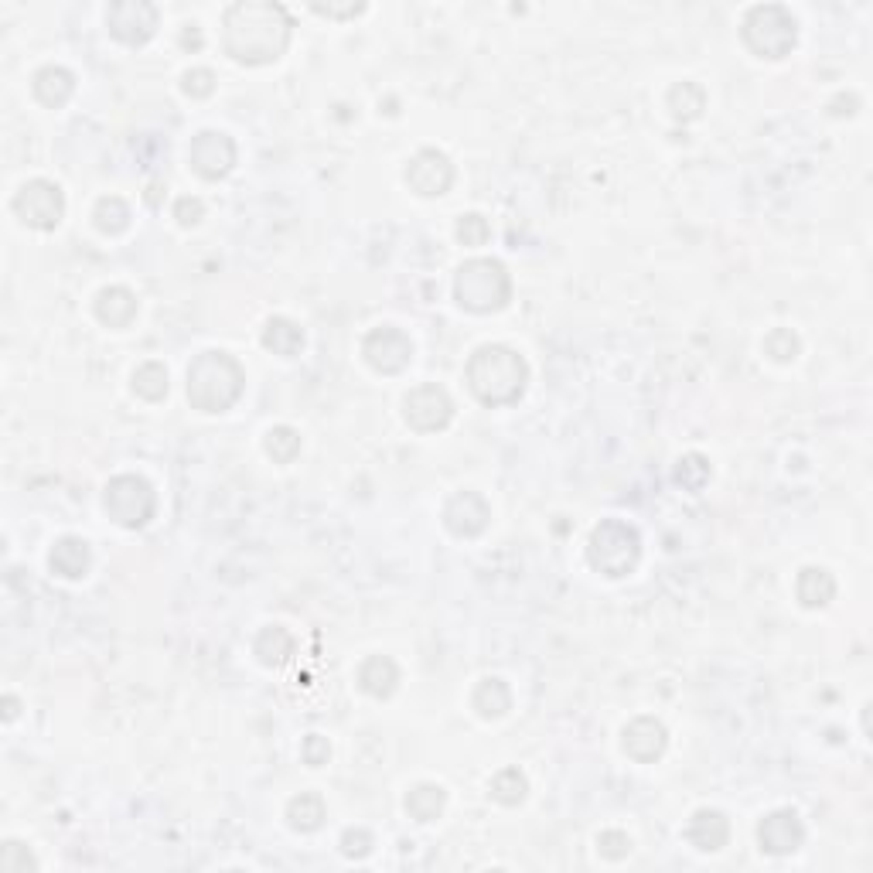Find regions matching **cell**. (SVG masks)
I'll use <instances>...</instances> for the list:
<instances>
[{
	"mask_svg": "<svg viewBox=\"0 0 873 873\" xmlns=\"http://www.w3.org/2000/svg\"><path fill=\"white\" fill-rule=\"evenodd\" d=\"M290 41V18L280 4H232L226 11V48L236 62L260 65Z\"/></svg>",
	"mask_w": 873,
	"mask_h": 873,
	"instance_id": "1",
	"label": "cell"
},
{
	"mask_svg": "<svg viewBox=\"0 0 873 873\" xmlns=\"http://www.w3.org/2000/svg\"><path fill=\"white\" fill-rule=\"evenodd\" d=\"M529 369L512 348L505 345H485L471 355L468 362V386L481 403L488 406H509L526 393Z\"/></svg>",
	"mask_w": 873,
	"mask_h": 873,
	"instance_id": "2",
	"label": "cell"
},
{
	"mask_svg": "<svg viewBox=\"0 0 873 873\" xmlns=\"http://www.w3.org/2000/svg\"><path fill=\"white\" fill-rule=\"evenodd\" d=\"M243 369L226 352H202L188 369V399L205 413H222L243 396Z\"/></svg>",
	"mask_w": 873,
	"mask_h": 873,
	"instance_id": "3",
	"label": "cell"
},
{
	"mask_svg": "<svg viewBox=\"0 0 873 873\" xmlns=\"http://www.w3.org/2000/svg\"><path fill=\"white\" fill-rule=\"evenodd\" d=\"M454 294L461 307H468L475 314H488L505 307L512 294V280L498 260H468L457 270Z\"/></svg>",
	"mask_w": 873,
	"mask_h": 873,
	"instance_id": "4",
	"label": "cell"
},
{
	"mask_svg": "<svg viewBox=\"0 0 873 873\" xmlns=\"http://www.w3.org/2000/svg\"><path fill=\"white\" fill-rule=\"evenodd\" d=\"M638 553H642V539H638L635 526L621 519H608L594 529L587 546L590 567L601 570L604 577H625V573L635 570Z\"/></svg>",
	"mask_w": 873,
	"mask_h": 873,
	"instance_id": "5",
	"label": "cell"
},
{
	"mask_svg": "<svg viewBox=\"0 0 873 873\" xmlns=\"http://www.w3.org/2000/svg\"><path fill=\"white\" fill-rule=\"evenodd\" d=\"M744 41L761 58H785L795 45V18L781 4L754 7L744 18Z\"/></svg>",
	"mask_w": 873,
	"mask_h": 873,
	"instance_id": "6",
	"label": "cell"
},
{
	"mask_svg": "<svg viewBox=\"0 0 873 873\" xmlns=\"http://www.w3.org/2000/svg\"><path fill=\"white\" fill-rule=\"evenodd\" d=\"M154 505H157L154 488L137 475H120L106 488V512L113 515V522H120L127 529L144 526L154 515Z\"/></svg>",
	"mask_w": 873,
	"mask_h": 873,
	"instance_id": "7",
	"label": "cell"
},
{
	"mask_svg": "<svg viewBox=\"0 0 873 873\" xmlns=\"http://www.w3.org/2000/svg\"><path fill=\"white\" fill-rule=\"evenodd\" d=\"M14 212L21 215V222H28V226L35 229H55L65 212V198L62 191H58V185L38 178V181H28V185L14 195Z\"/></svg>",
	"mask_w": 873,
	"mask_h": 873,
	"instance_id": "8",
	"label": "cell"
},
{
	"mask_svg": "<svg viewBox=\"0 0 873 873\" xmlns=\"http://www.w3.org/2000/svg\"><path fill=\"white\" fill-rule=\"evenodd\" d=\"M454 417V403L451 396L440 386H417L410 396H406V423L420 434H430V430H444Z\"/></svg>",
	"mask_w": 873,
	"mask_h": 873,
	"instance_id": "9",
	"label": "cell"
},
{
	"mask_svg": "<svg viewBox=\"0 0 873 873\" xmlns=\"http://www.w3.org/2000/svg\"><path fill=\"white\" fill-rule=\"evenodd\" d=\"M365 359H369V365L376 372H386V376H393V372H403L406 365H410L413 359V342L403 335L399 328H376L369 331V338H365L362 345Z\"/></svg>",
	"mask_w": 873,
	"mask_h": 873,
	"instance_id": "10",
	"label": "cell"
},
{
	"mask_svg": "<svg viewBox=\"0 0 873 873\" xmlns=\"http://www.w3.org/2000/svg\"><path fill=\"white\" fill-rule=\"evenodd\" d=\"M191 168L202 174L205 181H219L226 178L236 164V144L226 137V133H215V130H205L191 140Z\"/></svg>",
	"mask_w": 873,
	"mask_h": 873,
	"instance_id": "11",
	"label": "cell"
},
{
	"mask_svg": "<svg viewBox=\"0 0 873 873\" xmlns=\"http://www.w3.org/2000/svg\"><path fill=\"white\" fill-rule=\"evenodd\" d=\"M106 24H110L113 38L127 41V45H144L157 28V7L144 4V0H123V4L110 7Z\"/></svg>",
	"mask_w": 873,
	"mask_h": 873,
	"instance_id": "12",
	"label": "cell"
},
{
	"mask_svg": "<svg viewBox=\"0 0 873 873\" xmlns=\"http://www.w3.org/2000/svg\"><path fill=\"white\" fill-rule=\"evenodd\" d=\"M406 181H410V188L417 191V195L434 198V195H444V191L451 188L454 168L440 151H420L410 161V168H406Z\"/></svg>",
	"mask_w": 873,
	"mask_h": 873,
	"instance_id": "13",
	"label": "cell"
},
{
	"mask_svg": "<svg viewBox=\"0 0 873 873\" xmlns=\"http://www.w3.org/2000/svg\"><path fill=\"white\" fill-rule=\"evenodd\" d=\"M488 519H492L488 502L481 495H475V492L454 495L451 502H447V509H444V522H447V529H451L454 536H478V532H485Z\"/></svg>",
	"mask_w": 873,
	"mask_h": 873,
	"instance_id": "14",
	"label": "cell"
},
{
	"mask_svg": "<svg viewBox=\"0 0 873 873\" xmlns=\"http://www.w3.org/2000/svg\"><path fill=\"white\" fill-rule=\"evenodd\" d=\"M758 839H761V850H768L775 856H788L802 846L805 826L798 822L795 812H775V816H768L758 826Z\"/></svg>",
	"mask_w": 873,
	"mask_h": 873,
	"instance_id": "15",
	"label": "cell"
},
{
	"mask_svg": "<svg viewBox=\"0 0 873 873\" xmlns=\"http://www.w3.org/2000/svg\"><path fill=\"white\" fill-rule=\"evenodd\" d=\"M665 744H669V737H665V727L655 717H638L628 723L625 730V751L631 754L635 761H655L662 758Z\"/></svg>",
	"mask_w": 873,
	"mask_h": 873,
	"instance_id": "16",
	"label": "cell"
},
{
	"mask_svg": "<svg viewBox=\"0 0 873 873\" xmlns=\"http://www.w3.org/2000/svg\"><path fill=\"white\" fill-rule=\"evenodd\" d=\"M686 839L696 846V850L713 853V850H720V846H727V839H730V826H727V819H723L720 812L703 809V812H696V816L689 819V826H686Z\"/></svg>",
	"mask_w": 873,
	"mask_h": 873,
	"instance_id": "17",
	"label": "cell"
},
{
	"mask_svg": "<svg viewBox=\"0 0 873 873\" xmlns=\"http://www.w3.org/2000/svg\"><path fill=\"white\" fill-rule=\"evenodd\" d=\"M96 318L110 328H127L137 318V297L127 287H106L96 301Z\"/></svg>",
	"mask_w": 873,
	"mask_h": 873,
	"instance_id": "18",
	"label": "cell"
},
{
	"mask_svg": "<svg viewBox=\"0 0 873 873\" xmlns=\"http://www.w3.org/2000/svg\"><path fill=\"white\" fill-rule=\"evenodd\" d=\"M48 563H52V570L58 573V577L76 580V577H82V573L89 570V546L82 543V539H76V536H65V539H58V543H55Z\"/></svg>",
	"mask_w": 873,
	"mask_h": 873,
	"instance_id": "19",
	"label": "cell"
},
{
	"mask_svg": "<svg viewBox=\"0 0 873 873\" xmlns=\"http://www.w3.org/2000/svg\"><path fill=\"white\" fill-rule=\"evenodd\" d=\"M359 683L369 696H389L399 683V669L393 659H386V655H372L369 662L359 669Z\"/></svg>",
	"mask_w": 873,
	"mask_h": 873,
	"instance_id": "20",
	"label": "cell"
},
{
	"mask_svg": "<svg viewBox=\"0 0 873 873\" xmlns=\"http://www.w3.org/2000/svg\"><path fill=\"white\" fill-rule=\"evenodd\" d=\"M72 89H76V79H72V72L65 69H41L35 76V96L41 99L45 106H62L65 99L72 96Z\"/></svg>",
	"mask_w": 873,
	"mask_h": 873,
	"instance_id": "21",
	"label": "cell"
},
{
	"mask_svg": "<svg viewBox=\"0 0 873 873\" xmlns=\"http://www.w3.org/2000/svg\"><path fill=\"white\" fill-rule=\"evenodd\" d=\"M836 594V580L829 577L826 570H802V577H798V601L805 604V608H822V604H829Z\"/></svg>",
	"mask_w": 873,
	"mask_h": 873,
	"instance_id": "22",
	"label": "cell"
},
{
	"mask_svg": "<svg viewBox=\"0 0 873 873\" xmlns=\"http://www.w3.org/2000/svg\"><path fill=\"white\" fill-rule=\"evenodd\" d=\"M263 345L270 348V352L290 359V355H297L304 348V335H301V328H297L294 321L273 318L270 324H266V331H263Z\"/></svg>",
	"mask_w": 873,
	"mask_h": 873,
	"instance_id": "23",
	"label": "cell"
},
{
	"mask_svg": "<svg viewBox=\"0 0 873 873\" xmlns=\"http://www.w3.org/2000/svg\"><path fill=\"white\" fill-rule=\"evenodd\" d=\"M444 802H447L444 788L420 785V788H413V792L406 795V812H410L417 822H434L440 812H444Z\"/></svg>",
	"mask_w": 873,
	"mask_h": 873,
	"instance_id": "24",
	"label": "cell"
},
{
	"mask_svg": "<svg viewBox=\"0 0 873 873\" xmlns=\"http://www.w3.org/2000/svg\"><path fill=\"white\" fill-rule=\"evenodd\" d=\"M287 819H290V826L301 829V833H314V829H318L321 822H324V802H321V795H314V792L297 795L294 802H290V809H287Z\"/></svg>",
	"mask_w": 873,
	"mask_h": 873,
	"instance_id": "25",
	"label": "cell"
},
{
	"mask_svg": "<svg viewBox=\"0 0 873 873\" xmlns=\"http://www.w3.org/2000/svg\"><path fill=\"white\" fill-rule=\"evenodd\" d=\"M509 706H512V693L502 679H485V683L475 689V710L481 717H502Z\"/></svg>",
	"mask_w": 873,
	"mask_h": 873,
	"instance_id": "26",
	"label": "cell"
},
{
	"mask_svg": "<svg viewBox=\"0 0 873 873\" xmlns=\"http://www.w3.org/2000/svg\"><path fill=\"white\" fill-rule=\"evenodd\" d=\"M256 655H260L263 665H280L294 655V638L287 635L284 628H266L260 638H256Z\"/></svg>",
	"mask_w": 873,
	"mask_h": 873,
	"instance_id": "27",
	"label": "cell"
},
{
	"mask_svg": "<svg viewBox=\"0 0 873 873\" xmlns=\"http://www.w3.org/2000/svg\"><path fill=\"white\" fill-rule=\"evenodd\" d=\"M133 389H137L144 399L157 403V399L168 396V369H164L161 362H144L137 372H133Z\"/></svg>",
	"mask_w": 873,
	"mask_h": 873,
	"instance_id": "28",
	"label": "cell"
},
{
	"mask_svg": "<svg viewBox=\"0 0 873 873\" xmlns=\"http://www.w3.org/2000/svg\"><path fill=\"white\" fill-rule=\"evenodd\" d=\"M703 103H706L703 89L693 86V82L672 86V93H669V110H672L676 120H696V116L703 113Z\"/></svg>",
	"mask_w": 873,
	"mask_h": 873,
	"instance_id": "29",
	"label": "cell"
},
{
	"mask_svg": "<svg viewBox=\"0 0 873 873\" xmlns=\"http://www.w3.org/2000/svg\"><path fill=\"white\" fill-rule=\"evenodd\" d=\"M526 788V775L519 768H505L492 778V798H498L502 805H519L526 798Z\"/></svg>",
	"mask_w": 873,
	"mask_h": 873,
	"instance_id": "30",
	"label": "cell"
},
{
	"mask_svg": "<svg viewBox=\"0 0 873 873\" xmlns=\"http://www.w3.org/2000/svg\"><path fill=\"white\" fill-rule=\"evenodd\" d=\"M96 226L103 232H110V236L127 229L130 226L127 202H120V198H103V202L96 205Z\"/></svg>",
	"mask_w": 873,
	"mask_h": 873,
	"instance_id": "31",
	"label": "cell"
},
{
	"mask_svg": "<svg viewBox=\"0 0 873 873\" xmlns=\"http://www.w3.org/2000/svg\"><path fill=\"white\" fill-rule=\"evenodd\" d=\"M266 451H270L273 461L287 464V461H294L297 451H301V437H297V430H290V427H277L266 434Z\"/></svg>",
	"mask_w": 873,
	"mask_h": 873,
	"instance_id": "32",
	"label": "cell"
},
{
	"mask_svg": "<svg viewBox=\"0 0 873 873\" xmlns=\"http://www.w3.org/2000/svg\"><path fill=\"white\" fill-rule=\"evenodd\" d=\"M706 478H710V464H706L700 454H689V457L679 461V468H676L679 485H686V488H693V492H696V488L706 485Z\"/></svg>",
	"mask_w": 873,
	"mask_h": 873,
	"instance_id": "33",
	"label": "cell"
},
{
	"mask_svg": "<svg viewBox=\"0 0 873 873\" xmlns=\"http://www.w3.org/2000/svg\"><path fill=\"white\" fill-rule=\"evenodd\" d=\"M764 352H768L775 362H792L795 355H798V338L788 328H778V331H771V335H768V342H764Z\"/></svg>",
	"mask_w": 873,
	"mask_h": 873,
	"instance_id": "34",
	"label": "cell"
},
{
	"mask_svg": "<svg viewBox=\"0 0 873 873\" xmlns=\"http://www.w3.org/2000/svg\"><path fill=\"white\" fill-rule=\"evenodd\" d=\"M457 239H461L464 246H481L488 239V222L481 219V215H464V219L457 222Z\"/></svg>",
	"mask_w": 873,
	"mask_h": 873,
	"instance_id": "35",
	"label": "cell"
},
{
	"mask_svg": "<svg viewBox=\"0 0 873 873\" xmlns=\"http://www.w3.org/2000/svg\"><path fill=\"white\" fill-rule=\"evenodd\" d=\"M597 846H601V853L608 856V860H621V856H628L631 850V839L625 833H601V839H597Z\"/></svg>",
	"mask_w": 873,
	"mask_h": 873,
	"instance_id": "36",
	"label": "cell"
},
{
	"mask_svg": "<svg viewBox=\"0 0 873 873\" xmlns=\"http://www.w3.org/2000/svg\"><path fill=\"white\" fill-rule=\"evenodd\" d=\"M212 89H215V76H212L209 69H191L188 76H185V93L188 96L202 99V96H209Z\"/></svg>",
	"mask_w": 873,
	"mask_h": 873,
	"instance_id": "37",
	"label": "cell"
},
{
	"mask_svg": "<svg viewBox=\"0 0 873 873\" xmlns=\"http://www.w3.org/2000/svg\"><path fill=\"white\" fill-rule=\"evenodd\" d=\"M202 215H205V205L198 202V198H178V205H174V219H178L181 226H195Z\"/></svg>",
	"mask_w": 873,
	"mask_h": 873,
	"instance_id": "38",
	"label": "cell"
},
{
	"mask_svg": "<svg viewBox=\"0 0 873 873\" xmlns=\"http://www.w3.org/2000/svg\"><path fill=\"white\" fill-rule=\"evenodd\" d=\"M328 754H331V747H328V741H324V737L311 734L304 741V761L311 764V768H321V764L328 761Z\"/></svg>",
	"mask_w": 873,
	"mask_h": 873,
	"instance_id": "39",
	"label": "cell"
},
{
	"mask_svg": "<svg viewBox=\"0 0 873 873\" xmlns=\"http://www.w3.org/2000/svg\"><path fill=\"white\" fill-rule=\"evenodd\" d=\"M342 850L348 856H365L372 850V836L365 833V829H359V833H352V829H348V833L342 836Z\"/></svg>",
	"mask_w": 873,
	"mask_h": 873,
	"instance_id": "40",
	"label": "cell"
},
{
	"mask_svg": "<svg viewBox=\"0 0 873 873\" xmlns=\"http://www.w3.org/2000/svg\"><path fill=\"white\" fill-rule=\"evenodd\" d=\"M181 45H202V35H198V31H185V35H181Z\"/></svg>",
	"mask_w": 873,
	"mask_h": 873,
	"instance_id": "41",
	"label": "cell"
}]
</instances>
